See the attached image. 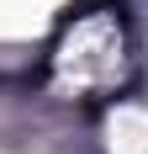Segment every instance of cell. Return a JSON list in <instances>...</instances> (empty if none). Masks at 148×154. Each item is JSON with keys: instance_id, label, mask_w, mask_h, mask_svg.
Returning <instances> with one entry per match:
<instances>
[{"instance_id": "6da1fadb", "label": "cell", "mask_w": 148, "mask_h": 154, "mask_svg": "<svg viewBox=\"0 0 148 154\" xmlns=\"http://www.w3.org/2000/svg\"><path fill=\"white\" fill-rule=\"evenodd\" d=\"M117 32L106 27V21H90V27L74 32L69 53H64V75L74 80V85H95V80H106L111 69H117Z\"/></svg>"}, {"instance_id": "7a4b0ae2", "label": "cell", "mask_w": 148, "mask_h": 154, "mask_svg": "<svg viewBox=\"0 0 148 154\" xmlns=\"http://www.w3.org/2000/svg\"><path fill=\"white\" fill-rule=\"evenodd\" d=\"M111 149L117 154H148V112H122L111 122Z\"/></svg>"}]
</instances>
